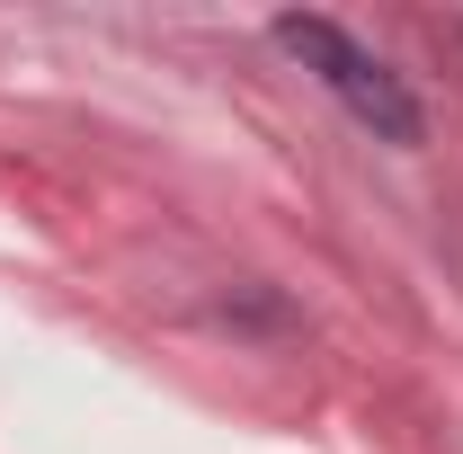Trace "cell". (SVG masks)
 Instances as JSON below:
<instances>
[{"mask_svg":"<svg viewBox=\"0 0 463 454\" xmlns=\"http://www.w3.org/2000/svg\"><path fill=\"white\" fill-rule=\"evenodd\" d=\"M277 45H286L374 143H428V116H419V99H410V80L374 54V45H356L339 18H277Z\"/></svg>","mask_w":463,"mask_h":454,"instance_id":"obj_1","label":"cell"}]
</instances>
